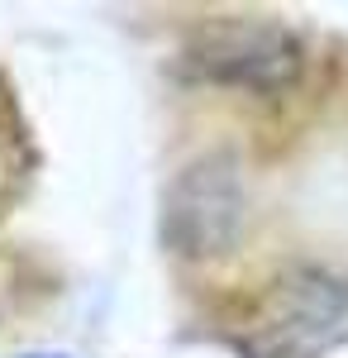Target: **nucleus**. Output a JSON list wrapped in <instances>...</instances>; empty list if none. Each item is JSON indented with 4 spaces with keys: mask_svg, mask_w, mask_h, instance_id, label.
Listing matches in <instances>:
<instances>
[{
    "mask_svg": "<svg viewBox=\"0 0 348 358\" xmlns=\"http://www.w3.org/2000/svg\"><path fill=\"white\" fill-rule=\"evenodd\" d=\"M29 358H62V354H29Z\"/></svg>",
    "mask_w": 348,
    "mask_h": 358,
    "instance_id": "3",
    "label": "nucleus"
},
{
    "mask_svg": "<svg viewBox=\"0 0 348 358\" xmlns=\"http://www.w3.org/2000/svg\"><path fill=\"white\" fill-rule=\"evenodd\" d=\"M239 224H243V187L234 158H224V153L191 163L177 177V187L167 192V239L182 253H196V258L224 253L234 244Z\"/></svg>",
    "mask_w": 348,
    "mask_h": 358,
    "instance_id": "1",
    "label": "nucleus"
},
{
    "mask_svg": "<svg viewBox=\"0 0 348 358\" xmlns=\"http://www.w3.org/2000/svg\"><path fill=\"white\" fill-rule=\"evenodd\" d=\"M187 57L201 77L229 82V86H253V91L287 86L300 72V43H296L287 29L263 24V20H224V24H210L191 43Z\"/></svg>",
    "mask_w": 348,
    "mask_h": 358,
    "instance_id": "2",
    "label": "nucleus"
}]
</instances>
